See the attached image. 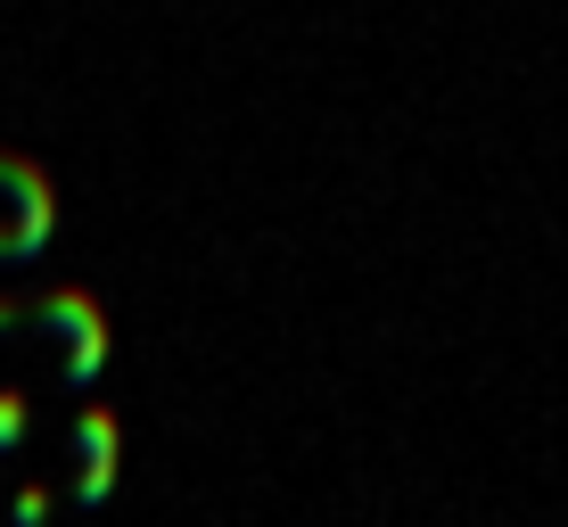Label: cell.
Instances as JSON below:
<instances>
[{"label":"cell","instance_id":"1","mask_svg":"<svg viewBox=\"0 0 568 527\" xmlns=\"http://www.w3.org/2000/svg\"><path fill=\"white\" fill-rule=\"evenodd\" d=\"M26 314L42 322L58 346H67V387H100L115 330H108V314H100V297H91V288H42Z\"/></svg>","mask_w":568,"mask_h":527},{"label":"cell","instance_id":"2","mask_svg":"<svg viewBox=\"0 0 568 527\" xmlns=\"http://www.w3.org/2000/svg\"><path fill=\"white\" fill-rule=\"evenodd\" d=\"M0 199H9V214H17V223L0 231V264H26V256H42V240H50V223H58L50 173L33 165V158H9V149H0Z\"/></svg>","mask_w":568,"mask_h":527},{"label":"cell","instance_id":"3","mask_svg":"<svg viewBox=\"0 0 568 527\" xmlns=\"http://www.w3.org/2000/svg\"><path fill=\"white\" fill-rule=\"evenodd\" d=\"M115 454H124V428H115V404L91 396L83 413H74V511H108L115 495Z\"/></svg>","mask_w":568,"mask_h":527},{"label":"cell","instance_id":"4","mask_svg":"<svg viewBox=\"0 0 568 527\" xmlns=\"http://www.w3.org/2000/svg\"><path fill=\"white\" fill-rule=\"evenodd\" d=\"M26 437H33V396L17 379H0V462L26 454Z\"/></svg>","mask_w":568,"mask_h":527},{"label":"cell","instance_id":"5","mask_svg":"<svg viewBox=\"0 0 568 527\" xmlns=\"http://www.w3.org/2000/svg\"><path fill=\"white\" fill-rule=\"evenodd\" d=\"M9 527H50V486H42V478H17V495H9Z\"/></svg>","mask_w":568,"mask_h":527},{"label":"cell","instance_id":"6","mask_svg":"<svg viewBox=\"0 0 568 527\" xmlns=\"http://www.w3.org/2000/svg\"><path fill=\"white\" fill-rule=\"evenodd\" d=\"M17 322H26V305H17V297H0V338H9Z\"/></svg>","mask_w":568,"mask_h":527}]
</instances>
